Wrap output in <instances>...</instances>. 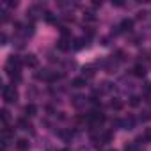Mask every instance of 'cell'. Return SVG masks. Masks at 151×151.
Wrapping results in <instances>:
<instances>
[{"instance_id":"1","label":"cell","mask_w":151,"mask_h":151,"mask_svg":"<svg viewBox=\"0 0 151 151\" xmlns=\"http://www.w3.org/2000/svg\"><path fill=\"white\" fill-rule=\"evenodd\" d=\"M2 93H4V100H5L7 103H14L16 100H18V93H16V89H14V87H11V85H5Z\"/></svg>"},{"instance_id":"6","label":"cell","mask_w":151,"mask_h":151,"mask_svg":"<svg viewBox=\"0 0 151 151\" xmlns=\"http://www.w3.org/2000/svg\"><path fill=\"white\" fill-rule=\"evenodd\" d=\"M18 126H22L23 130H28V128H30V123H28L27 119H23V117H20V119H18Z\"/></svg>"},{"instance_id":"12","label":"cell","mask_w":151,"mask_h":151,"mask_svg":"<svg viewBox=\"0 0 151 151\" xmlns=\"http://www.w3.org/2000/svg\"><path fill=\"white\" fill-rule=\"evenodd\" d=\"M7 119H9V112L4 108V110H2V121H4V123H7Z\"/></svg>"},{"instance_id":"8","label":"cell","mask_w":151,"mask_h":151,"mask_svg":"<svg viewBox=\"0 0 151 151\" xmlns=\"http://www.w3.org/2000/svg\"><path fill=\"white\" fill-rule=\"evenodd\" d=\"M132 25H133V22H132V20H123V23H121L123 30H130V28H132Z\"/></svg>"},{"instance_id":"14","label":"cell","mask_w":151,"mask_h":151,"mask_svg":"<svg viewBox=\"0 0 151 151\" xmlns=\"http://www.w3.org/2000/svg\"><path fill=\"white\" fill-rule=\"evenodd\" d=\"M62 151H68V149H62Z\"/></svg>"},{"instance_id":"13","label":"cell","mask_w":151,"mask_h":151,"mask_svg":"<svg viewBox=\"0 0 151 151\" xmlns=\"http://www.w3.org/2000/svg\"><path fill=\"white\" fill-rule=\"evenodd\" d=\"M130 103H132L133 107H135V105H139V98H137V96H133V98H132V102H130Z\"/></svg>"},{"instance_id":"11","label":"cell","mask_w":151,"mask_h":151,"mask_svg":"<svg viewBox=\"0 0 151 151\" xmlns=\"http://www.w3.org/2000/svg\"><path fill=\"white\" fill-rule=\"evenodd\" d=\"M144 140H151V128H148L146 132H144V137H142Z\"/></svg>"},{"instance_id":"3","label":"cell","mask_w":151,"mask_h":151,"mask_svg":"<svg viewBox=\"0 0 151 151\" xmlns=\"http://www.w3.org/2000/svg\"><path fill=\"white\" fill-rule=\"evenodd\" d=\"M14 146H16L18 151H27V149H28V140H27V139H18Z\"/></svg>"},{"instance_id":"2","label":"cell","mask_w":151,"mask_h":151,"mask_svg":"<svg viewBox=\"0 0 151 151\" xmlns=\"http://www.w3.org/2000/svg\"><path fill=\"white\" fill-rule=\"evenodd\" d=\"M23 62H25V66H28V68H36V66H37V59H36V55L28 53V55H25Z\"/></svg>"},{"instance_id":"7","label":"cell","mask_w":151,"mask_h":151,"mask_svg":"<svg viewBox=\"0 0 151 151\" xmlns=\"http://www.w3.org/2000/svg\"><path fill=\"white\" fill-rule=\"evenodd\" d=\"M57 48H59V50H68V48H71V45H68L66 39H60L59 45H57Z\"/></svg>"},{"instance_id":"5","label":"cell","mask_w":151,"mask_h":151,"mask_svg":"<svg viewBox=\"0 0 151 151\" xmlns=\"http://www.w3.org/2000/svg\"><path fill=\"white\" fill-rule=\"evenodd\" d=\"M36 112H37V107L36 105H32V103L25 105V114L27 116H36Z\"/></svg>"},{"instance_id":"9","label":"cell","mask_w":151,"mask_h":151,"mask_svg":"<svg viewBox=\"0 0 151 151\" xmlns=\"http://www.w3.org/2000/svg\"><path fill=\"white\" fill-rule=\"evenodd\" d=\"M73 85H75V87H82V85H85V78H75V80H73Z\"/></svg>"},{"instance_id":"10","label":"cell","mask_w":151,"mask_h":151,"mask_svg":"<svg viewBox=\"0 0 151 151\" xmlns=\"http://www.w3.org/2000/svg\"><path fill=\"white\" fill-rule=\"evenodd\" d=\"M110 107H112V108H116V110H119L123 105H121V102H117V100H116V102H112V103H110Z\"/></svg>"},{"instance_id":"4","label":"cell","mask_w":151,"mask_h":151,"mask_svg":"<svg viewBox=\"0 0 151 151\" xmlns=\"http://www.w3.org/2000/svg\"><path fill=\"white\" fill-rule=\"evenodd\" d=\"M133 75H137V77H144V75H146V68H144L142 64H137V66L133 68Z\"/></svg>"}]
</instances>
